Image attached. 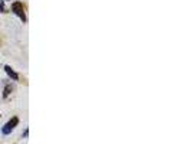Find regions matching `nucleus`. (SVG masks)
I'll return each instance as SVG.
<instances>
[{"label": "nucleus", "instance_id": "1", "mask_svg": "<svg viewBox=\"0 0 173 144\" xmlns=\"http://www.w3.org/2000/svg\"><path fill=\"white\" fill-rule=\"evenodd\" d=\"M12 10L20 18L22 22H26V15H25V6L20 3V2H16L12 5Z\"/></svg>", "mask_w": 173, "mask_h": 144}, {"label": "nucleus", "instance_id": "5", "mask_svg": "<svg viewBox=\"0 0 173 144\" xmlns=\"http://www.w3.org/2000/svg\"><path fill=\"white\" fill-rule=\"evenodd\" d=\"M5 10H6V9H5V3L0 0V12H5Z\"/></svg>", "mask_w": 173, "mask_h": 144}, {"label": "nucleus", "instance_id": "4", "mask_svg": "<svg viewBox=\"0 0 173 144\" xmlns=\"http://www.w3.org/2000/svg\"><path fill=\"white\" fill-rule=\"evenodd\" d=\"M12 89H13V87H12L10 84H7V85H6V88H5V91H3V97L6 98V97L12 92Z\"/></svg>", "mask_w": 173, "mask_h": 144}, {"label": "nucleus", "instance_id": "3", "mask_svg": "<svg viewBox=\"0 0 173 144\" xmlns=\"http://www.w3.org/2000/svg\"><path fill=\"white\" fill-rule=\"evenodd\" d=\"M5 71L9 74V76H10L12 79H19V75H18V74H16V72H15L10 66H7V65H6V66H5Z\"/></svg>", "mask_w": 173, "mask_h": 144}, {"label": "nucleus", "instance_id": "2", "mask_svg": "<svg viewBox=\"0 0 173 144\" xmlns=\"http://www.w3.org/2000/svg\"><path fill=\"white\" fill-rule=\"evenodd\" d=\"M18 124H19V118H18V117H13V118L3 127V134H10V131H12Z\"/></svg>", "mask_w": 173, "mask_h": 144}]
</instances>
